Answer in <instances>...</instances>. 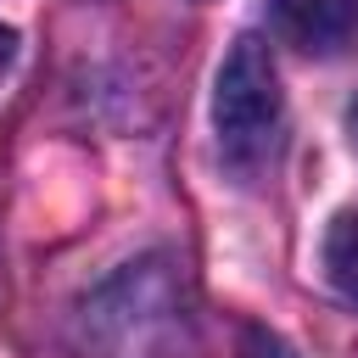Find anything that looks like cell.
I'll list each match as a JSON object with an SVG mask.
<instances>
[{
  "instance_id": "277c9868",
  "label": "cell",
  "mask_w": 358,
  "mask_h": 358,
  "mask_svg": "<svg viewBox=\"0 0 358 358\" xmlns=\"http://www.w3.org/2000/svg\"><path fill=\"white\" fill-rule=\"evenodd\" d=\"M241 358H302L285 336H274V330H263V324H252V330H241Z\"/></svg>"
},
{
  "instance_id": "3957f363",
  "label": "cell",
  "mask_w": 358,
  "mask_h": 358,
  "mask_svg": "<svg viewBox=\"0 0 358 358\" xmlns=\"http://www.w3.org/2000/svg\"><path fill=\"white\" fill-rule=\"evenodd\" d=\"M319 263H324V280L336 285V296H347L358 308V207H347V213L330 218Z\"/></svg>"
},
{
  "instance_id": "7a4b0ae2",
  "label": "cell",
  "mask_w": 358,
  "mask_h": 358,
  "mask_svg": "<svg viewBox=\"0 0 358 358\" xmlns=\"http://www.w3.org/2000/svg\"><path fill=\"white\" fill-rule=\"evenodd\" d=\"M280 34L308 56H336L358 34V0H274Z\"/></svg>"
},
{
  "instance_id": "6da1fadb",
  "label": "cell",
  "mask_w": 358,
  "mask_h": 358,
  "mask_svg": "<svg viewBox=\"0 0 358 358\" xmlns=\"http://www.w3.org/2000/svg\"><path fill=\"white\" fill-rule=\"evenodd\" d=\"M213 123H218V145L229 162H257L280 129V73L268 56V39L241 34L218 67V90H213Z\"/></svg>"
},
{
  "instance_id": "5b68a950",
  "label": "cell",
  "mask_w": 358,
  "mask_h": 358,
  "mask_svg": "<svg viewBox=\"0 0 358 358\" xmlns=\"http://www.w3.org/2000/svg\"><path fill=\"white\" fill-rule=\"evenodd\" d=\"M11 56H17V34H11L6 22H0V73L11 67Z\"/></svg>"
}]
</instances>
